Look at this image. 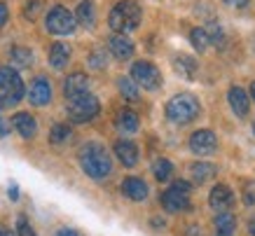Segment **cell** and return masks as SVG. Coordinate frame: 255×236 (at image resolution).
Segmentation results:
<instances>
[{
    "mask_svg": "<svg viewBox=\"0 0 255 236\" xmlns=\"http://www.w3.org/2000/svg\"><path fill=\"white\" fill-rule=\"evenodd\" d=\"M80 166L89 178L94 180H103L108 178L110 171H113V161H110L106 147L99 143H87L82 150H80Z\"/></svg>",
    "mask_w": 255,
    "mask_h": 236,
    "instance_id": "obj_1",
    "label": "cell"
},
{
    "mask_svg": "<svg viewBox=\"0 0 255 236\" xmlns=\"http://www.w3.org/2000/svg\"><path fill=\"white\" fill-rule=\"evenodd\" d=\"M140 19H143V12H140L138 2H133V0H120L108 14L110 28L115 33H122V35L136 31L140 26Z\"/></svg>",
    "mask_w": 255,
    "mask_h": 236,
    "instance_id": "obj_2",
    "label": "cell"
},
{
    "mask_svg": "<svg viewBox=\"0 0 255 236\" xmlns=\"http://www.w3.org/2000/svg\"><path fill=\"white\" fill-rule=\"evenodd\" d=\"M23 99V80L14 68L0 66V110L16 106Z\"/></svg>",
    "mask_w": 255,
    "mask_h": 236,
    "instance_id": "obj_3",
    "label": "cell"
},
{
    "mask_svg": "<svg viewBox=\"0 0 255 236\" xmlns=\"http://www.w3.org/2000/svg\"><path fill=\"white\" fill-rule=\"evenodd\" d=\"M199 110V101L192 94H176L166 103V117L173 124H190L192 119H197Z\"/></svg>",
    "mask_w": 255,
    "mask_h": 236,
    "instance_id": "obj_4",
    "label": "cell"
},
{
    "mask_svg": "<svg viewBox=\"0 0 255 236\" xmlns=\"http://www.w3.org/2000/svg\"><path fill=\"white\" fill-rule=\"evenodd\" d=\"M101 110V103L96 96L92 94H80L75 99H68V117L73 119L75 124H85V122H92L94 117L99 115Z\"/></svg>",
    "mask_w": 255,
    "mask_h": 236,
    "instance_id": "obj_5",
    "label": "cell"
},
{
    "mask_svg": "<svg viewBox=\"0 0 255 236\" xmlns=\"http://www.w3.org/2000/svg\"><path fill=\"white\" fill-rule=\"evenodd\" d=\"M131 80L143 89L155 92L162 87V73L157 66H152L150 61H136L131 66Z\"/></svg>",
    "mask_w": 255,
    "mask_h": 236,
    "instance_id": "obj_6",
    "label": "cell"
},
{
    "mask_svg": "<svg viewBox=\"0 0 255 236\" xmlns=\"http://www.w3.org/2000/svg\"><path fill=\"white\" fill-rule=\"evenodd\" d=\"M45 26L52 35H70V33L75 31V16L70 14L66 7L56 5V7L49 9V14L45 19Z\"/></svg>",
    "mask_w": 255,
    "mask_h": 236,
    "instance_id": "obj_7",
    "label": "cell"
},
{
    "mask_svg": "<svg viewBox=\"0 0 255 236\" xmlns=\"http://www.w3.org/2000/svg\"><path fill=\"white\" fill-rule=\"evenodd\" d=\"M216 147H218L216 133L209 129L194 131L192 136H190V150L194 154H211V152H216Z\"/></svg>",
    "mask_w": 255,
    "mask_h": 236,
    "instance_id": "obj_8",
    "label": "cell"
},
{
    "mask_svg": "<svg viewBox=\"0 0 255 236\" xmlns=\"http://www.w3.org/2000/svg\"><path fill=\"white\" fill-rule=\"evenodd\" d=\"M162 206L166 213H183V211L190 208V194L169 187V190L162 194Z\"/></svg>",
    "mask_w": 255,
    "mask_h": 236,
    "instance_id": "obj_9",
    "label": "cell"
},
{
    "mask_svg": "<svg viewBox=\"0 0 255 236\" xmlns=\"http://www.w3.org/2000/svg\"><path fill=\"white\" fill-rule=\"evenodd\" d=\"M28 99H31L33 106H47L52 101V87H49V80L47 77H35L28 89Z\"/></svg>",
    "mask_w": 255,
    "mask_h": 236,
    "instance_id": "obj_10",
    "label": "cell"
},
{
    "mask_svg": "<svg viewBox=\"0 0 255 236\" xmlns=\"http://www.w3.org/2000/svg\"><path fill=\"white\" fill-rule=\"evenodd\" d=\"M234 197H232V190L227 187V185H216L209 194V204L213 211L218 213H225V211H230V206H232Z\"/></svg>",
    "mask_w": 255,
    "mask_h": 236,
    "instance_id": "obj_11",
    "label": "cell"
},
{
    "mask_svg": "<svg viewBox=\"0 0 255 236\" xmlns=\"http://www.w3.org/2000/svg\"><path fill=\"white\" fill-rule=\"evenodd\" d=\"M87 92H89V77L85 73H73V75L66 77V82H63L66 99H75V96L87 94Z\"/></svg>",
    "mask_w": 255,
    "mask_h": 236,
    "instance_id": "obj_12",
    "label": "cell"
},
{
    "mask_svg": "<svg viewBox=\"0 0 255 236\" xmlns=\"http://www.w3.org/2000/svg\"><path fill=\"white\" fill-rule=\"evenodd\" d=\"M108 47H110V52H113V56L120 59V61H127V59L133 56V42L127 35H122V33H115L108 40Z\"/></svg>",
    "mask_w": 255,
    "mask_h": 236,
    "instance_id": "obj_13",
    "label": "cell"
},
{
    "mask_svg": "<svg viewBox=\"0 0 255 236\" xmlns=\"http://www.w3.org/2000/svg\"><path fill=\"white\" fill-rule=\"evenodd\" d=\"M115 157L122 161V166L131 168V166H136V161H138V147H136L131 140H117Z\"/></svg>",
    "mask_w": 255,
    "mask_h": 236,
    "instance_id": "obj_14",
    "label": "cell"
},
{
    "mask_svg": "<svg viewBox=\"0 0 255 236\" xmlns=\"http://www.w3.org/2000/svg\"><path fill=\"white\" fill-rule=\"evenodd\" d=\"M227 99H230V106H232L234 115L246 117L248 108H251V101H248V94L244 92L241 87H232V89H230V94H227Z\"/></svg>",
    "mask_w": 255,
    "mask_h": 236,
    "instance_id": "obj_15",
    "label": "cell"
},
{
    "mask_svg": "<svg viewBox=\"0 0 255 236\" xmlns=\"http://www.w3.org/2000/svg\"><path fill=\"white\" fill-rule=\"evenodd\" d=\"M12 124H14V129L19 131L21 138H33L38 133V124L33 119V115H28V113H16Z\"/></svg>",
    "mask_w": 255,
    "mask_h": 236,
    "instance_id": "obj_16",
    "label": "cell"
},
{
    "mask_svg": "<svg viewBox=\"0 0 255 236\" xmlns=\"http://www.w3.org/2000/svg\"><path fill=\"white\" fill-rule=\"evenodd\" d=\"M68 61H70V45H66V42H54L52 49H49V63H52V68L61 70V68H66Z\"/></svg>",
    "mask_w": 255,
    "mask_h": 236,
    "instance_id": "obj_17",
    "label": "cell"
},
{
    "mask_svg": "<svg viewBox=\"0 0 255 236\" xmlns=\"http://www.w3.org/2000/svg\"><path fill=\"white\" fill-rule=\"evenodd\" d=\"M122 192L131 201H143L147 197V185L140 180V178H127L122 183Z\"/></svg>",
    "mask_w": 255,
    "mask_h": 236,
    "instance_id": "obj_18",
    "label": "cell"
},
{
    "mask_svg": "<svg viewBox=\"0 0 255 236\" xmlns=\"http://www.w3.org/2000/svg\"><path fill=\"white\" fill-rule=\"evenodd\" d=\"M75 21H78L80 26H85V28H94V23H96V9H94L92 0H82L78 5Z\"/></svg>",
    "mask_w": 255,
    "mask_h": 236,
    "instance_id": "obj_19",
    "label": "cell"
},
{
    "mask_svg": "<svg viewBox=\"0 0 255 236\" xmlns=\"http://www.w3.org/2000/svg\"><path fill=\"white\" fill-rule=\"evenodd\" d=\"M173 68L180 77H185V80H192L197 75V61H194L192 56H185V54H178L176 59H173Z\"/></svg>",
    "mask_w": 255,
    "mask_h": 236,
    "instance_id": "obj_20",
    "label": "cell"
},
{
    "mask_svg": "<svg viewBox=\"0 0 255 236\" xmlns=\"http://www.w3.org/2000/svg\"><path fill=\"white\" fill-rule=\"evenodd\" d=\"M234 229H237V220L230 211L216 215V232L218 236H234Z\"/></svg>",
    "mask_w": 255,
    "mask_h": 236,
    "instance_id": "obj_21",
    "label": "cell"
},
{
    "mask_svg": "<svg viewBox=\"0 0 255 236\" xmlns=\"http://www.w3.org/2000/svg\"><path fill=\"white\" fill-rule=\"evenodd\" d=\"M190 173H192V183H194V185H204V183H206V180L211 178V175H216V166H213V164H204V161H197V164H192Z\"/></svg>",
    "mask_w": 255,
    "mask_h": 236,
    "instance_id": "obj_22",
    "label": "cell"
},
{
    "mask_svg": "<svg viewBox=\"0 0 255 236\" xmlns=\"http://www.w3.org/2000/svg\"><path fill=\"white\" fill-rule=\"evenodd\" d=\"M138 115L133 113V110H122V113L117 115V126L127 133H133V131H138Z\"/></svg>",
    "mask_w": 255,
    "mask_h": 236,
    "instance_id": "obj_23",
    "label": "cell"
},
{
    "mask_svg": "<svg viewBox=\"0 0 255 236\" xmlns=\"http://www.w3.org/2000/svg\"><path fill=\"white\" fill-rule=\"evenodd\" d=\"M9 59H12V63H14L16 68H28L33 63V52L28 49V47H14L12 52H9Z\"/></svg>",
    "mask_w": 255,
    "mask_h": 236,
    "instance_id": "obj_24",
    "label": "cell"
},
{
    "mask_svg": "<svg viewBox=\"0 0 255 236\" xmlns=\"http://www.w3.org/2000/svg\"><path fill=\"white\" fill-rule=\"evenodd\" d=\"M117 87H120V92H122L124 99H129V101L138 99V84L133 82L131 77H120V80H117Z\"/></svg>",
    "mask_w": 255,
    "mask_h": 236,
    "instance_id": "obj_25",
    "label": "cell"
},
{
    "mask_svg": "<svg viewBox=\"0 0 255 236\" xmlns=\"http://www.w3.org/2000/svg\"><path fill=\"white\" fill-rule=\"evenodd\" d=\"M152 173H155V178L159 183H164V180H169L171 175H173V164L169 159H157L152 164Z\"/></svg>",
    "mask_w": 255,
    "mask_h": 236,
    "instance_id": "obj_26",
    "label": "cell"
},
{
    "mask_svg": "<svg viewBox=\"0 0 255 236\" xmlns=\"http://www.w3.org/2000/svg\"><path fill=\"white\" fill-rule=\"evenodd\" d=\"M190 42L194 45V49H197V52H204V49L211 45L206 28H192V31H190Z\"/></svg>",
    "mask_w": 255,
    "mask_h": 236,
    "instance_id": "obj_27",
    "label": "cell"
},
{
    "mask_svg": "<svg viewBox=\"0 0 255 236\" xmlns=\"http://www.w3.org/2000/svg\"><path fill=\"white\" fill-rule=\"evenodd\" d=\"M70 138V126H66V124H56V126H52V133H49V140L54 145H61L66 143Z\"/></svg>",
    "mask_w": 255,
    "mask_h": 236,
    "instance_id": "obj_28",
    "label": "cell"
},
{
    "mask_svg": "<svg viewBox=\"0 0 255 236\" xmlns=\"http://www.w3.org/2000/svg\"><path fill=\"white\" fill-rule=\"evenodd\" d=\"M42 5H45V0H28V2H26V9H23V16L35 21L40 16V12H42Z\"/></svg>",
    "mask_w": 255,
    "mask_h": 236,
    "instance_id": "obj_29",
    "label": "cell"
},
{
    "mask_svg": "<svg viewBox=\"0 0 255 236\" xmlns=\"http://www.w3.org/2000/svg\"><path fill=\"white\" fill-rule=\"evenodd\" d=\"M206 33H209L211 45L216 42L218 47H223V42H225V35H223V28H220L218 23H209V26H206Z\"/></svg>",
    "mask_w": 255,
    "mask_h": 236,
    "instance_id": "obj_30",
    "label": "cell"
},
{
    "mask_svg": "<svg viewBox=\"0 0 255 236\" xmlns=\"http://www.w3.org/2000/svg\"><path fill=\"white\" fill-rule=\"evenodd\" d=\"M106 52L103 49H94L92 54H89V66H92L94 70H101V68H106Z\"/></svg>",
    "mask_w": 255,
    "mask_h": 236,
    "instance_id": "obj_31",
    "label": "cell"
},
{
    "mask_svg": "<svg viewBox=\"0 0 255 236\" xmlns=\"http://www.w3.org/2000/svg\"><path fill=\"white\" fill-rule=\"evenodd\" d=\"M16 234L19 236H35V232H33V227L28 225L26 218H19V220H16Z\"/></svg>",
    "mask_w": 255,
    "mask_h": 236,
    "instance_id": "obj_32",
    "label": "cell"
},
{
    "mask_svg": "<svg viewBox=\"0 0 255 236\" xmlns=\"http://www.w3.org/2000/svg\"><path fill=\"white\" fill-rule=\"evenodd\" d=\"M246 206H253L255 204V185H246V197H244Z\"/></svg>",
    "mask_w": 255,
    "mask_h": 236,
    "instance_id": "obj_33",
    "label": "cell"
},
{
    "mask_svg": "<svg viewBox=\"0 0 255 236\" xmlns=\"http://www.w3.org/2000/svg\"><path fill=\"white\" fill-rule=\"evenodd\" d=\"M7 16H9L7 7H5V5H2V2H0V28H2V26H5V23H7Z\"/></svg>",
    "mask_w": 255,
    "mask_h": 236,
    "instance_id": "obj_34",
    "label": "cell"
},
{
    "mask_svg": "<svg viewBox=\"0 0 255 236\" xmlns=\"http://www.w3.org/2000/svg\"><path fill=\"white\" fill-rule=\"evenodd\" d=\"M171 187H173V190H180V192H190V183H185V180H176Z\"/></svg>",
    "mask_w": 255,
    "mask_h": 236,
    "instance_id": "obj_35",
    "label": "cell"
},
{
    "mask_svg": "<svg viewBox=\"0 0 255 236\" xmlns=\"http://www.w3.org/2000/svg\"><path fill=\"white\" fill-rule=\"evenodd\" d=\"M227 5H232V7H246L248 0H225Z\"/></svg>",
    "mask_w": 255,
    "mask_h": 236,
    "instance_id": "obj_36",
    "label": "cell"
},
{
    "mask_svg": "<svg viewBox=\"0 0 255 236\" xmlns=\"http://www.w3.org/2000/svg\"><path fill=\"white\" fill-rule=\"evenodd\" d=\"M9 199H12V201L19 199V187H16V185H9Z\"/></svg>",
    "mask_w": 255,
    "mask_h": 236,
    "instance_id": "obj_37",
    "label": "cell"
},
{
    "mask_svg": "<svg viewBox=\"0 0 255 236\" xmlns=\"http://www.w3.org/2000/svg\"><path fill=\"white\" fill-rule=\"evenodd\" d=\"M9 133V126L5 124V119H0V138H5Z\"/></svg>",
    "mask_w": 255,
    "mask_h": 236,
    "instance_id": "obj_38",
    "label": "cell"
},
{
    "mask_svg": "<svg viewBox=\"0 0 255 236\" xmlns=\"http://www.w3.org/2000/svg\"><path fill=\"white\" fill-rule=\"evenodd\" d=\"M56 236H78V232H75V229H59Z\"/></svg>",
    "mask_w": 255,
    "mask_h": 236,
    "instance_id": "obj_39",
    "label": "cell"
},
{
    "mask_svg": "<svg viewBox=\"0 0 255 236\" xmlns=\"http://www.w3.org/2000/svg\"><path fill=\"white\" fill-rule=\"evenodd\" d=\"M187 232H190V236H201V234H199V232H201L199 227H190Z\"/></svg>",
    "mask_w": 255,
    "mask_h": 236,
    "instance_id": "obj_40",
    "label": "cell"
},
{
    "mask_svg": "<svg viewBox=\"0 0 255 236\" xmlns=\"http://www.w3.org/2000/svg\"><path fill=\"white\" fill-rule=\"evenodd\" d=\"M248 232H251V236H255V220L248 225Z\"/></svg>",
    "mask_w": 255,
    "mask_h": 236,
    "instance_id": "obj_41",
    "label": "cell"
},
{
    "mask_svg": "<svg viewBox=\"0 0 255 236\" xmlns=\"http://www.w3.org/2000/svg\"><path fill=\"white\" fill-rule=\"evenodd\" d=\"M251 96H253V101H255V82L251 84Z\"/></svg>",
    "mask_w": 255,
    "mask_h": 236,
    "instance_id": "obj_42",
    "label": "cell"
},
{
    "mask_svg": "<svg viewBox=\"0 0 255 236\" xmlns=\"http://www.w3.org/2000/svg\"><path fill=\"white\" fill-rule=\"evenodd\" d=\"M0 236H12V234H9V232H5V229H2V232H0Z\"/></svg>",
    "mask_w": 255,
    "mask_h": 236,
    "instance_id": "obj_43",
    "label": "cell"
},
{
    "mask_svg": "<svg viewBox=\"0 0 255 236\" xmlns=\"http://www.w3.org/2000/svg\"><path fill=\"white\" fill-rule=\"evenodd\" d=\"M253 131H255V124H253Z\"/></svg>",
    "mask_w": 255,
    "mask_h": 236,
    "instance_id": "obj_44",
    "label": "cell"
}]
</instances>
